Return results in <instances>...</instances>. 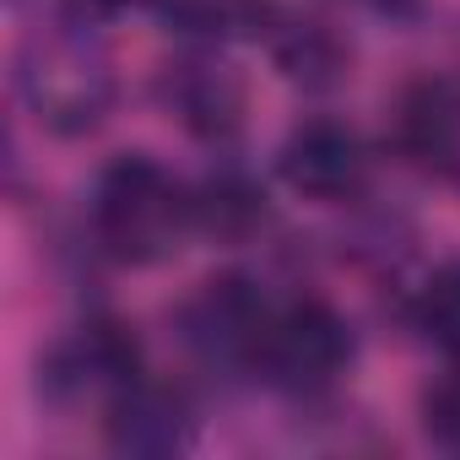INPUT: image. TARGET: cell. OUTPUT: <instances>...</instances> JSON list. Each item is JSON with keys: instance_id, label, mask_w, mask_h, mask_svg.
<instances>
[{"instance_id": "obj_3", "label": "cell", "mask_w": 460, "mask_h": 460, "mask_svg": "<svg viewBox=\"0 0 460 460\" xmlns=\"http://www.w3.org/2000/svg\"><path fill=\"white\" fill-rule=\"evenodd\" d=\"M352 363V325L320 304V298H293L282 309L266 314L261 347H255V368L266 385L293 390V395H314L325 385H336Z\"/></svg>"}, {"instance_id": "obj_5", "label": "cell", "mask_w": 460, "mask_h": 460, "mask_svg": "<svg viewBox=\"0 0 460 460\" xmlns=\"http://www.w3.org/2000/svg\"><path fill=\"white\" fill-rule=\"evenodd\" d=\"M266 314H271V304L244 277H217L184 304L179 325H184V341L206 363H244V368H255V347H261Z\"/></svg>"}, {"instance_id": "obj_10", "label": "cell", "mask_w": 460, "mask_h": 460, "mask_svg": "<svg viewBox=\"0 0 460 460\" xmlns=\"http://www.w3.org/2000/svg\"><path fill=\"white\" fill-rule=\"evenodd\" d=\"M277 60H282V71L293 76V82H304V87H331V82H341L347 76V44L325 28V22H282V33H277Z\"/></svg>"}, {"instance_id": "obj_6", "label": "cell", "mask_w": 460, "mask_h": 460, "mask_svg": "<svg viewBox=\"0 0 460 460\" xmlns=\"http://www.w3.org/2000/svg\"><path fill=\"white\" fill-rule=\"evenodd\" d=\"M109 444L119 455H179L195 444V411L173 385L130 379L109 395Z\"/></svg>"}, {"instance_id": "obj_9", "label": "cell", "mask_w": 460, "mask_h": 460, "mask_svg": "<svg viewBox=\"0 0 460 460\" xmlns=\"http://www.w3.org/2000/svg\"><path fill=\"white\" fill-rule=\"evenodd\" d=\"M395 141L406 157L428 163V168H449L460 157V103L444 82H422L401 98L395 114Z\"/></svg>"}, {"instance_id": "obj_2", "label": "cell", "mask_w": 460, "mask_h": 460, "mask_svg": "<svg viewBox=\"0 0 460 460\" xmlns=\"http://www.w3.org/2000/svg\"><path fill=\"white\" fill-rule=\"evenodd\" d=\"M114 60L103 39L82 22L28 39L17 60V93L49 136H87L114 109Z\"/></svg>"}, {"instance_id": "obj_15", "label": "cell", "mask_w": 460, "mask_h": 460, "mask_svg": "<svg viewBox=\"0 0 460 460\" xmlns=\"http://www.w3.org/2000/svg\"><path fill=\"white\" fill-rule=\"evenodd\" d=\"M363 6L379 12V17H390V22H406V17H417L422 0H363Z\"/></svg>"}, {"instance_id": "obj_1", "label": "cell", "mask_w": 460, "mask_h": 460, "mask_svg": "<svg viewBox=\"0 0 460 460\" xmlns=\"http://www.w3.org/2000/svg\"><path fill=\"white\" fill-rule=\"evenodd\" d=\"M200 227L195 195L146 152L114 157L93 184V239L119 266H157Z\"/></svg>"}, {"instance_id": "obj_4", "label": "cell", "mask_w": 460, "mask_h": 460, "mask_svg": "<svg viewBox=\"0 0 460 460\" xmlns=\"http://www.w3.org/2000/svg\"><path fill=\"white\" fill-rule=\"evenodd\" d=\"M277 173L304 200H352L363 190V179H368V152H363V136L352 125H341V119H304L282 141Z\"/></svg>"}, {"instance_id": "obj_11", "label": "cell", "mask_w": 460, "mask_h": 460, "mask_svg": "<svg viewBox=\"0 0 460 460\" xmlns=\"http://www.w3.org/2000/svg\"><path fill=\"white\" fill-rule=\"evenodd\" d=\"M152 12L184 39H239L266 22V0H152Z\"/></svg>"}, {"instance_id": "obj_12", "label": "cell", "mask_w": 460, "mask_h": 460, "mask_svg": "<svg viewBox=\"0 0 460 460\" xmlns=\"http://www.w3.org/2000/svg\"><path fill=\"white\" fill-rule=\"evenodd\" d=\"M261 200L266 195H255L239 173H222V179H211L195 195V211H200V227H211V234H222V239H239V234H250V227L266 217Z\"/></svg>"}, {"instance_id": "obj_13", "label": "cell", "mask_w": 460, "mask_h": 460, "mask_svg": "<svg viewBox=\"0 0 460 460\" xmlns=\"http://www.w3.org/2000/svg\"><path fill=\"white\" fill-rule=\"evenodd\" d=\"M417 320H422L428 341H433L444 358L460 363V261L438 266V271L422 282V293H417Z\"/></svg>"}, {"instance_id": "obj_14", "label": "cell", "mask_w": 460, "mask_h": 460, "mask_svg": "<svg viewBox=\"0 0 460 460\" xmlns=\"http://www.w3.org/2000/svg\"><path fill=\"white\" fill-rule=\"evenodd\" d=\"M422 433H428L438 449L460 455V363H455L449 374H438V379L422 390Z\"/></svg>"}, {"instance_id": "obj_8", "label": "cell", "mask_w": 460, "mask_h": 460, "mask_svg": "<svg viewBox=\"0 0 460 460\" xmlns=\"http://www.w3.org/2000/svg\"><path fill=\"white\" fill-rule=\"evenodd\" d=\"M157 93L179 114V125L195 130V136H234L239 130L244 87H239L234 71H227L222 60H211V55H190V60L168 66Z\"/></svg>"}, {"instance_id": "obj_7", "label": "cell", "mask_w": 460, "mask_h": 460, "mask_svg": "<svg viewBox=\"0 0 460 460\" xmlns=\"http://www.w3.org/2000/svg\"><path fill=\"white\" fill-rule=\"evenodd\" d=\"M130 379H141V358L125 325H82L71 341L55 347L49 358V385L66 395H119Z\"/></svg>"}]
</instances>
